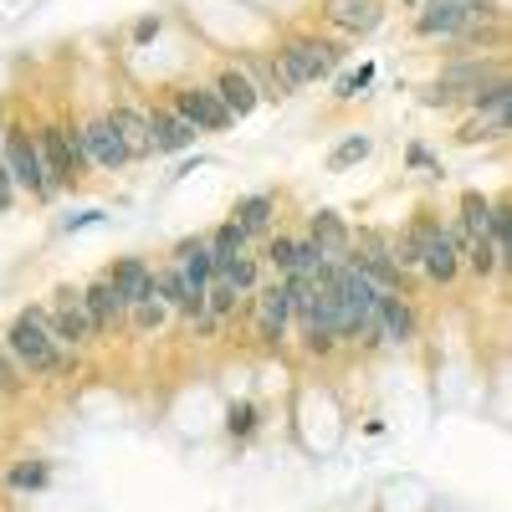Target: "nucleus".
<instances>
[{"label": "nucleus", "mask_w": 512, "mask_h": 512, "mask_svg": "<svg viewBox=\"0 0 512 512\" xmlns=\"http://www.w3.org/2000/svg\"><path fill=\"white\" fill-rule=\"evenodd\" d=\"M6 354L26 374H72L77 369V354L62 349L47 328V308H21L16 313V323L6 328Z\"/></svg>", "instance_id": "f257e3e1"}, {"label": "nucleus", "mask_w": 512, "mask_h": 512, "mask_svg": "<svg viewBox=\"0 0 512 512\" xmlns=\"http://www.w3.org/2000/svg\"><path fill=\"white\" fill-rule=\"evenodd\" d=\"M344 57H349V52L333 47V41H323V36H287L272 62H277V72L287 77V88H308V82L333 77V67L344 62Z\"/></svg>", "instance_id": "f03ea898"}, {"label": "nucleus", "mask_w": 512, "mask_h": 512, "mask_svg": "<svg viewBox=\"0 0 512 512\" xmlns=\"http://www.w3.org/2000/svg\"><path fill=\"white\" fill-rule=\"evenodd\" d=\"M0 164H6V175L16 190L47 200L52 195V180H47V159H41L36 149V134H26V128H6V154H0Z\"/></svg>", "instance_id": "7ed1b4c3"}, {"label": "nucleus", "mask_w": 512, "mask_h": 512, "mask_svg": "<svg viewBox=\"0 0 512 512\" xmlns=\"http://www.w3.org/2000/svg\"><path fill=\"white\" fill-rule=\"evenodd\" d=\"M36 149H41V159H47V180H52V190H72V185H77V169L88 164V159H82L77 128H67V123H41Z\"/></svg>", "instance_id": "20e7f679"}, {"label": "nucleus", "mask_w": 512, "mask_h": 512, "mask_svg": "<svg viewBox=\"0 0 512 512\" xmlns=\"http://www.w3.org/2000/svg\"><path fill=\"white\" fill-rule=\"evenodd\" d=\"M47 328H52V338L62 349H88L93 344V318H88V308H82V292H72V287H57L52 292V308H47Z\"/></svg>", "instance_id": "39448f33"}, {"label": "nucleus", "mask_w": 512, "mask_h": 512, "mask_svg": "<svg viewBox=\"0 0 512 512\" xmlns=\"http://www.w3.org/2000/svg\"><path fill=\"white\" fill-rule=\"evenodd\" d=\"M287 328H292V292L277 277L267 287H256V338H262V349H282Z\"/></svg>", "instance_id": "423d86ee"}, {"label": "nucleus", "mask_w": 512, "mask_h": 512, "mask_svg": "<svg viewBox=\"0 0 512 512\" xmlns=\"http://www.w3.org/2000/svg\"><path fill=\"white\" fill-rule=\"evenodd\" d=\"M169 108H175L195 128V134H226V128H236V118L226 113V103L210 93V88H195V82H190V88H180Z\"/></svg>", "instance_id": "0eeeda50"}, {"label": "nucleus", "mask_w": 512, "mask_h": 512, "mask_svg": "<svg viewBox=\"0 0 512 512\" xmlns=\"http://www.w3.org/2000/svg\"><path fill=\"white\" fill-rule=\"evenodd\" d=\"M410 338H415V308L405 303L400 292H379L364 344H410Z\"/></svg>", "instance_id": "6e6552de"}, {"label": "nucleus", "mask_w": 512, "mask_h": 512, "mask_svg": "<svg viewBox=\"0 0 512 512\" xmlns=\"http://www.w3.org/2000/svg\"><path fill=\"white\" fill-rule=\"evenodd\" d=\"M77 139H82V159L98 164V169H123V164H134V159H128V149H123V139H118V128L108 123V113H98V118L82 123Z\"/></svg>", "instance_id": "1a4fd4ad"}, {"label": "nucleus", "mask_w": 512, "mask_h": 512, "mask_svg": "<svg viewBox=\"0 0 512 512\" xmlns=\"http://www.w3.org/2000/svg\"><path fill=\"white\" fill-rule=\"evenodd\" d=\"M149 139H154V154H185V149H195L200 134L169 103H154L149 108Z\"/></svg>", "instance_id": "9d476101"}, {"label": "nucleus", "mask_w": 512, "mask_h": 512, "mask_svg": "<svg viewBox=\"0 0 512 512\" xmlns=\"http://www.w3.org/2000/svg\"><path fill=\"white\" fill-rule=\"evenodd\" d=\"M118 292H123V303L134 308V303H149V297H159V287H154V267L144 262V256H118V262L103 272Z\"/></svg>", "instance_id": "9b49d317"}, {"label": "nucleus", "mask_w": 512, "mask_h": 512, "mask_svg": "<svg viewBox=\"0 0 512 512\" xmlns=\"http://www.w3.org/2000/svg\"><path fill=\"white\" fill-rule=\"evenodd\" d=\"M82 308H88V318H93V333H113V328L128 318L123 292H118L108 277H98L93 287H82Z\"/></svg>", "instance_id": "f8f14e48"}, {"label": "nucleus", "mask_w": 512, "mask_h": 512, "mask_svg": "<svg viewBox=\"0 0 512 512\" xmlns=\"http://www.w3.org/2000/svg\"><path fill=\"white\" fill-rule=\"evenodd\" d=\"M379 0H323V21L344 36H369L379 26Z\"/></svg>", "instance_id": "ddd939ff"}, {"label": "nucleus", "mask_w": 512, "mask_h": 512, "mask_svg": "<svg viewBox=\"0 0 512 512\" xmlns=\"http://www.w3.org/2000/svg\"><path fill=\"white\" fill-rule=\"evenodd\" d=\"M108 123L118 128V139H123L128 159H149V154H154V139H149V113H144V108L118 103V108H108Z\"/></svg>", "instance_id": "4468645a"}, {"label": "nucleus", "mask_w": 512, "mask_h": 512, "mask_svg": "<svg viewBox=\"0 0 512 512\" xmlns=\"http://www.w3.org/2000/svg\"><path fill=\"white\" fill-rule=\"evenodd\" d=\"M154 287H159V297H164V308H175V313H185V318H205V287H190V282L180 277V267L154 272Z\"/></svg>", "instance_id": "2eb2a0df"}, {"label": "nucleus", "mask_w": 512, "mask_h": 512, "mask_svg": "<svg viewBox=\"0 0 512 512\" xmlns=\"http://www.w3.org/2000/svg\"><path fill=\"white\" fill-rule=\"evenodd\" d=\"M210 93H216V98L226 103V113H231L236 123H241L256 103H262V98H256V88H251V77H246L241 67H221V72H216V82H210Z\"/></svg>", "instance_id": "dca6fc26"}, {"label": "nucleus", "mask_w": 512, "mask_h": 512, "mask_svg": "<svg viewBox=\"0 0 512 512\" xmlns=\"http://www.w3.org/2000/svg\"><path fill=\"white\" fill-rule=\"evenodd\" d=\"M308 241L333 262V256H344V251H349L354 231H349V221L338 216V210H313V216H308Z\"/></svg>", "instance_id": "f3484780"}, {"label": "nucleus", "mask_w": 512, "mask_h": 512, "mask_svg": "<svg viewBox=\"0 0 512 512\" xmlns=\"http://www.w3.org/2000/svg\"><path fill=\"white\" fill-rule=\"evenodd\" d=\"M420 272L431 277V282H441V287H451L456 277H461V256H456V241L446 236V226H441V236L420 251Z\"/></svg>", "instance_id": "a211bd4d"}, {"label": "nucleus", "mask_w": 512, "mask_h": 512, "mask_svg": "<svg viewBox=\"0 0 512 512\" xmlns=\"http://www.w3.org/2000/svg\"><path fill=\"white\" fill-rule=\"evenodd\" d=\"M272 216H277V195H246V200H236V210H231V221H236L246 236L272 231Z\"/></svg>", "instance_id": "6ab92c4d"}, {"label": "nucleus", "mask_w": 512, "mask_h": 512, "mask_svg": "<svg viewBox=\"0 0 512 512\" xmlns=\"http://www.w3.org/2000/svg\"><path fill=\"white\" fill-rule=\"evenodd\" d=\"M466 108H472V118H497V113H507V108H512V82H507V77L482 82V88L466 98Z\"/></svg>", "instance_id": "aec40b11"}, {"label": "nucleus", "mask_w": 512, "mask_h": 512, "mask_svg": "<svg viewBox=\"0 0 512 512\" xmlns=\"http://www.w3.org/2000/svg\"><path fill=\"white\" fill-rule=\"evenodd\" d=\"M241 72L251 77V88H256V98H267V103H282V98H292V88H287V77L277 72V62H272V57H267V62H246Z\"/></svg>", "instance_id": "412c9836"}, {"label": "nucleus", "mask_w": 512, "mask_h": 512, "mask_svg": "<svg viewBox=\"0 0 512 512\" xmlns=\"http://www.w3.org/2000/svg\"><path fill=\"white\" fill-rule=\"evenodd\" d=\"M246 241H251V236H246V231H241V226H236L231 216H226V221H221L216 231L205 236V246H210V262H216V272H221V267L231 262L236 251H246Z\"/></svg>", "instance_id": "4be33fe9"}, {"label": "nucleus", "mask_w": 512, "mask_h": 512, "mask_svg": "<svg viewBox=\"0 0 512 512\" xmlns=\"http://www.w3.org/2000/svg\"><path fill=\"white\" fill-rule=\"evenodd\" d=\"M216 277H226V282H231L241 297H251L256 287H262V256H246V251H236V256H231V262H226Z\"/></svg>", "instance_id": "5701e85b"}, {"label": "nucleus", "mask_w": 512, "mask_h": 512, "mask_svg": "<svg viewBox=\"0 0 512 512\" xmlns=\"http://www.w3.org/2000/svg\"><path fill=\"white\" fill-rule=\"evenodd\" d=\"M47 482H52V466L41 461V456H26V461H16L11 472H6V487L11 492H41Z\"/></svg>", "instance_id": "b1692460"}, {"label": "nucleus", "mask_w": 512, "mask_h": 512, "mask_svg": "<svg viewBox=\"0 0 512 512\" xmlns=\"http://www.w3.org/2000/svg\"><path fill=\"white\" fill-rule=\"evenodd\" d=\"M236 303H241V292H236L226 277H210V282H205V313H210V318H231Z\"/></svg>", "instance_id": "393cba45"}, {"label": "nucleus", "mask_w": 512, "mask_h": 512, "mask_svg": "<svg viewBox=\"0 0 512 512\" xmlns=\"http://www.w3.org/2000/svg\"><path fill=\"white\" fill-rule=\"evenodd\" d=\"M507 128H512L507 113H497V118H472L456 139H461V144H492V139H507Z\"/></svg>", "instance_id": "a878e982"}, {"label": "nucleus", "mask_w": 512, "mask_h": 512, "mask_svg": "<svg viewBox=\"0 0 512 512\" xmlns=\"http://www.w3.org/2000/svg\"><path fill=\"white\" fill-rule=\"evenodd\" d=\"M487 210H492V200H487L482 190H466V195H461V210H456V221H461L466 231L487 236Z\"/></svg>", "instance_id": "bb28decb"}, {"label": "nucleus", "mask_w": 512, "mask_h": 512, "mask_svg": "<svg viewBox=\"0 0 512 512\" xmlns=\"http://www.w3.org/2000/svg\"><path fill=\"white\" fill-rule=\"evenodd\" d=\"M369 149H374V144H369V134H349L344 144H338V149L328 154V169H333V175H338V169H354L359 159H369Z\"/></svg>", "instance_id": "cd10ccee"}, {"label": "nucleus", "mask_w": 512, "mask_h": 512, "mask_svg": "<svg viewBox=\"0 0 512 512\" xmlns=\"http://www.w3.org/2000/svg\"><path fill=\"white\" fill-rule=\"evenodd\" d=\"M164 318H169L164 297H149V303H134V308H128V323H134L139 333H159V328H164Z\"/></svg>", "instance_id": "c85d7f7f"}, {"label": "nucleus", "mask_w": 512, "mask_h": 512, "mask_svg": "<svg viewBox=\"0 0 512 512\" xmlns=\"http://www.w3.org/2000/svg\"><path fill=\"white\" fill-rule=\"evenodd\" d=\"M369 82H374V62H359V72H344V77H338L333 98H338V103H354V98L369 88Z\"/></svg>", "instance_id": "c756f323"}, {"label": "nucleus", "mask_w": 512, "mask_h": 512, "mask_svg": "<svg viewBox=\"0 0 512 512\" xmlns=\"http://www.w3.org/2000/svg\"><path fill=\"white\" fill-rule=\"evenodd\" d=\"M292 241H297V236H272V241H267V256H262V262L277 267V277L292 272Z\"/></svg>", "instance_id": "7c9ffc66"}, {"label": "nucleus", "mask_w": 512, "mask_h": 512, "mask_svg": "<svg viewBox=\"0 0 512 512\" xmlns=\"http://www.w3.org/2000/svg\"><path fill=\"white\" fill-rule=\"evenodd\" d=\"M226 431H231V436H251V431H256V405H251V400H236V405L226 410Z\"/></svg>", "instance_id": "2f4dec72"}, {"label": "nucleus", "mask_w": 512, "mask_h": 512, "mask_svg": "<svg viewBox=\"0 0 512 512\" xmlns=\"http://www.w3.org/2000/svg\"><path fill=\"white\" fill-rule=\"evenodd\" d=\"M21 390V369L11 364V354H0V395H16Z\"/></svg>", "instance_id": "473e14b6"}, {"label": "nucleus", "mask_w": 512, "mask_h": 512, "mask_svg": "<svg viewBox=\"0 0 512 512\" xmlns=\"http://www.w3.org/2000/svg\"><path fill=\"white\" fill-rule=\"evenodd\" d=\"M108 216V210H82V216H67V231H88V226H98Z\"/></svg>", "instance_id": "72a5a7b5"}, {"label": "nucleus", "mask_w": 512, "mask_h": 512, "mask_svg": "<svg viewBox=\"0 0 512 512\" xmlns=\"http://www.w3.org/2000/svg\"><path fill=\"white\" fill-rule=\"evenodd\" d=\"M405 159H410V169H436V175H441V164H436L431 154H425L420 144H410V154H405Z\"/></svg>", "instance_id": "f704fd0d"}, {"label": "nucleus", "mask_w": 512, "mask_h": 512, "mask_svg": "<svg viewBox=\"0 0 512 512\" xmlns=\"http://www.w3.org/2000/svg\"><path fill=\"white\" fill-rule=\"evenodd\" d=\"M11 200H16V185H11V175H6V164H0V216L11 210Z\"/></svg>", "instance_id": "c9c22d12"}, {"label": "nucleus", "mask_w": 512, "mask_h": 512, "mask_svg": "<svg viewBox=\"0 0 512 512\" xmlns=\"http://www.w3.org/2000/svg\"><path fill=\"white\" fill-rule=\"evenodd\" d=\"M149 36H159V16H144V21L134 26V41H149Z\"/></svg>", "instance_id": "e433bc0d"}]
</instances>
